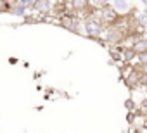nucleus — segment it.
Returning a JSON list of instances; mask_svg holds the SVG:
<instances>
[{
	"instance_id": "1",
	"label": "nucleus",
	"mask_w": 147,
	"mask_h": 133,
	"mask_svg": "<svg viewBox=\"0 0 147 133\" xmlns=\"http://www.w3.org/2000/svg\"><path fill=\"white\" fill-rule=\"evenodd\" d=\"M104 30H106V24L102 23V19L97 16V14H92V16H87L85 21L82 23V33L88 38H100L104 35Z\"/></svg>"
},
{
	"instance_id": "2",
	"label": "nucleus",
	"mask_w": 147,
	"mask_h": 133,
	"mask_svg": "<svg viewBox=\"0 0 147 133\" xmlns=\"http://www.w3.org/2000/svg\"><path fill=\"white\" fill-rule=\"evenodd\" d=\"M102 38H104L107 43H111V45H119V43L125 40V31H123V28H119L118 24L106 26Z\"/></svg>"
},
{
	"instance_id": "3",
	"label": "nucleus",
	"mask_w": 147,
	"mask_h": 133,
	"mask_svg": "<svg viewBox=\"0 0 147 133\" xmlns=\"http://www.w3.org/2000/svg\"><path fill=\"white\" fill-rule=\"evenodd\" d=\"M95 14H97V16L102 19V23L107 24V26H113V24H116V23L119 21V14L111 7V4H109L107 7L100 9V11H95Z\"/></svg>"
},
{
	"instance_id": "4",
	"label": "nucleus",
	"mask_w": 147,
	"mask_h": 133,
	"mask_svg": "<svg viewBox=\"0 0 147 133\" xmlns=\"http://www.w3.org/2000/svg\"><path fill=\"white\" fill-rule=\"evenodd\" d=\"M111 7L119 14V17L121 16H126L128 12L133 11V5H131L130 0H111Z\"/></svg>"
},
{
	"instance_id": "5",
	"label": "nucleus",
	"mask_w": 147,
	"mask_h": 133,
	"mask_svg": "<svg viewBox=\"0 0 147 133\" xmlns=\"http://www.w3.org/2000/svg\"><path fill=\"white\" fill-rule=\"evenodd\" d=\"M61 24L71 33H82V23L76 19V16H64L61 19Z\"/></svg>"
},
{
	"instance_id": "6",
	"label": "nucleus",
	"mask_w": 147,
	"mask_h": 133,
	"mask_svg": "<svg viewBox=\"0 0 147 133\" xmlns=\"http://www.w3.org/2000/svg\"><path fill=\"white\" fill-rule=\"evenodd\" d=\"M7 4H9V9H7L9 14H12V16H19V17H26V16H30V11H28L26 7L16 4V0H7Z\"/></svg>"
},
{
	"instance_id": "7",
	"label": "nucleus",
	"mask_w": 147,
	"mask_h": 133,
	"mask_svg": "<svg viewBox=\"0 0 147 133\" xmlns=\"http://www.w3.org/2000/svg\"><path fill=\"white\" fill-rule=\"evenodd\" d=\"M54 5H55V0H38L35 11L40 14H50L54 11Z\"/></svg>"
},
{
	"instance_id": "8",
	"label": "nucleus",
	"mask_w": 147,
	"mask_h": 133,
	"mask_svg": "<svg viewBox=\"0 0 147 133\" xmlns=\"http://www.w3.org/2000/svg\"><path fill=\"white\" fill-rule=\"evenodd\" d=\"M131 50H133L137 55H140V54H147V36H140V38H137V40L133 42Z\"/></svg>"
},
{
	"instance_id": "9",
	"label": "nucleus",
	"mask_w": 147,
	"mask_h": 133,
	"mask_svg": "<svg viewBox=\"0 0 147 133\" xmlns=\"http://www.w3.org/2000/svg\"><path fill=\"white\" fill-rule=\"evenodd\" d=\"M71 5H73L75 11L83 12V11H87L90 7V2H88V0H71Z\"/></svg>"
},
{
	"instance_id": "10",
	"label": "nucleus",
	"mask_w": 147,
	"mask_h": 133,
	"mask_svg": "<svg viewBox=\"0 0 147 133\" xmlns=\"http://www.w3.org/2000/svg\"><path fill=\"white\" fill-rule=\"evenodd\" d=\"M88 2H90V9L100 11V9H104L111 4V0H88Z\"/></svg>"
},
{
	"instance_id": "11",
	"label": "nucleus",
	"mask_w": 147,
	"mask_h": 133,
	"mask_svg": "<svg viewBox=\"0 0 147 133\" xmlns=\"http://www.w3.org/2000/svg\"><path fill=\"white\" fill-rule=\"evenodd\" d=\"M135 19H137L138 26L145 30V28H147V9L142 11V12H137V14H135Z\"/></svg>"
},
{
	"instance_id": "12",
	"label": "nucleus",
	"mask_w": 147,
	"mask_h": 133,
	"mask_svg": "<svg viewBox=\"0 0 147 133\" xmlns=\"http://www.w3.org/2000/svg\"><path fill=\"white\" fill-rule=\"evenodd\" d=\"M36 2H38V0H16V4H19V5L26 7L28 11L35 9V7H36Z\"/></svg>"
},
{
	"instance_id": "13",
	"label": "nucleus",
	"mask_w": 147,
	"mask_h": 133,
	"mask_svg": "<svg viewBox=\"0 0 147 133\" xmlns=\"http://www.w3.org/2000/svg\"><path fill=\"white\" fill-rule=\"evenodd\" d=\"M125 107H126L128 112H131V111L135 109V100H133V99H126V100H125Z\"/></svg>"
},
{
	"instance_id": "14",
	"label": "nucleus",
	"mask_w": 147,
	"mask_h": 133,
	"mask_svg": "<svg viewBox=\"0 0 147 133\" xmlns=\"http://www.w3.org/2000/svg\"><path fill=\"white\" fill-rule=\"evenodd\" d=\"M137 60H138L140 68H142L144 64H147V54H140V55H137Z\"/></svg>"
},
{
	"instance_id": "15",
	"label": "nucleus",
	"mask_w": 147,
	"mask_h": 133,
	"mask_svg": "<svg viewBox=\"0 0 147 133\" xmlns=\"http://www.w3.org/2000/svg\"><path fill=\"white\" fill-rule=\"evenodd\" d=\"M9 9V4H7V0H0V12H5Z\"/></svg>"
},
{
	"instance_id": "16",
	"label": "nucleus",
	"mask_w": 147,
	"mask_h": 133,
	"mask_svg": "<svg viewBox=\"0 0 147 133\" xmlns=\"http://www.w3.org/2000/svg\"><path fill=\"white\" fill-rule=\"evenodd\" d=\"M126 121H128L130 124H133V123H135V114H133V112H128V114H126Z\"/></svg>"
},
{
	"instance_id": "17",
	"label": "nucleus",
	"mask_w": 147,
	"mask_h": 133,
	"mask_svg": "<svg viewBox=\"0 0 147 133\" xmlns=\"http://www.w3.org/2000/svg\"><path fill=\"white\" fill-rule=\"evenodd\" d=\"M140 71H142V73L147 76V64H144V66H142V68H140Z\"/></svg>"
},
{
	"instance_id": "18",
	"label": "nucleus",
	"mask_w": 147,
	"mask_h": 133,
	"mask_svg": "<svg viewBox=\"0 0 147 133\" xmlns=\"http://www.w3.org/2000/svg\"><path fill=\"white\" fill-rule=\"evenodd\" d=\"M142 4H144V5H145V7H147V0H142Z\"/></svg>"
},
{
	"instance_id": "19",
	"label": "nucleus",
	"mask_w": 147,
	"mask_h": 133,
	"mask_svg": "<svg viewBox=\"0 0 147 133\" xmlns=\"http://www.w3.org/2000/svg\"><path fill=\"white\" fill-rule=\"evenodd\" d=\"M144 33H145V36H147V28H145V30H144Z\"/></svg>"
}]
</instances>
